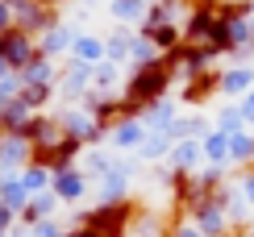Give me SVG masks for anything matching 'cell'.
<instances>
[{"mask_svg": "<svg viewBox=\"0 0 254 237\" xmlns=\"http://www.w3.org/2000/svg\"><path fill=\"white\" fill-rule=\"evenodd\" d=\"M125 221H129V204H104L100 212L88 217V229L96 237H121L125 233Z\"/></svg>", "mask_w": 254, "mask_h": 237, "instance_id": "1", "label": "cell"}, {"mask_svg": "<svg viewBox=\"0 0 254 237\" xmlns=\"http://www.w3.org/2000/svg\"><path fill=\"white\" fill-rule=\"evenodd\" d=\"M250 88H254V67H250V62H234L229 71L217 75V92H225L229 100H242Z\"/></svg>", "mask_w": 254, "mask_h": 237, "instance_id": "2", "label": "cell"}, {"mask_svg": "<svg viewBox=\"0 0 254 237\" xmlns=\"http://www.w3.org/2000/svg\"><path fill=\"white\" fill-rule=\"evenodd\" d=\"M29 59H34V50H29L25 29H4V34H0V62H8V67H25Z\"/></svg>", "mask_w": 254, "mask_h": 237, "instance_id": "3", "label": "cell"}, {"mask_svg": "<svg viewBox=\"0 0 254 237\" xmlns=\"http://www.w3.org/2000/svg\"><path fill=\"white\" fill-rule=\"evenodd\" d=\"M167 158H171L175 175H196L200 163H204V146H200V142H175Z\"/></svg>", "mask_w": 254, "mask_h": 237, "instance_id": "4", "label": "cell"}, {"mask_svg": "<svg viewBox=\"0 0 254 237\" xmlns=\"http://www.w3.org/2000/svg\"><path fill=\"white\" fill-rule=\"evenodd\" d=\"M229 163L234 167H254V133L242 129V133L229 137Z\"/></svg>", "mask_w": 254, "mask_h": 237, "instance_id": "5", "label": "cell"}, {"mask_svg": "<svg viewBox=\"0 0 254 237\" xmlns=\"http://www.w3.org/2000/svg\"><path fill=\"white\" fill-rule=\"evenodd\" d=\"M200 146H204V163L208 167H229V137L225 133H217V129H213Z\"/></svg>", "mask_w": 254, "mask_h": 237, "instance_id": "6", "label": "cell"}, {"mask_svg": "<svg viewBox=\"0 0 254 237\" xmlns=\"http://www.w3.org/2000/svg\"><path fill=\"white\" fill-rule=\"evenodd\" d=\"M59 196H67V200L83 196V179L75 175V171H63V175H59Z\"/></svg>", "mask_w": 254, "mask_h": 237, "instance_id": "7", "label": "cell"}, {"mask_svg": "<svg viewBox=\"0 0 254 237\" xmlns=\"http://www.w3.org/2000/svg\"><path fill=\"white\" fill-rule=\"evenodd\" d=\"M25 204V187L21 183H4V208H21Z\"/></svg>", "mask_w": 254, "mask_h": 237, "instance_id": "8", "label": "cell"}, {"mask_svg": "<svg viewBox=\"0 0 254 237\" xmlns=\"http://www.w3.org/2000/svg\"><path fill=\"white\" fill-rule=\"evenodd\" d=\"M238 109H242V121H246V129L254 133V88H250V92L238 100Z\"/></svg>", "mask_w": 254, "mask_h": 237, "instance_id": "9", "label": "cell"}, {"mask_svg": "<svg viewBox=\"0 0 254 237\" xmlns=\"http://www.w3.org/2000/svg\"><path fill=\"white\" fill-rule=\"evenodd\" d=\"M238 191H242V200H246V204H250V212H254V167L238 179Z\"/></svg>", "mask_w": 254, "mask_h": 237, "instance_id": "10", "label": "cell"}, {"mask_svg": "<svg viewBox=\"0 0 254 237\" xmlns=\"http://www.w3.org/2000/svg\"><path fill=\"white\" fill-rule=\"evenodd\" d=\"M113 13H117V17H137V13H142V0H117Z\"/></svg>", "mask_w": 254, "mask_h": 237, "instance_id": "11", "label": "cell"}, {"mask_svg": "<svg viewBox=\"0 0 254 237\" xmlns=\"http://www.w3.org/2000/svg\"><path fill=\"white\" fill-rule=\"evenodd\" d=\"M75 50H79V55L88 59V62H92V59H100V42H88V38H83V42H79Z\"/></svg>", "mask_w": 254, "mask_h": 237, "instance_id": "12", "label": "cell"}, {"mask_svg": "<svg viewBox=\"0 0 254 237\" xmlns=\"http://www.w3.org/2000/svg\"><path fill=\"white\" fill-rule=\"evenodd\" d=\"M38 237H59V233L50 229V225H42V229H38Z\"/></svg>", "mask_w": 254, "mask_h": 237, "instance_id": "13", "label": "cell"}, {"mask_svg": "<svg viewBox=\"0 0 254 237\" xmlns=\"http://www.w3.org/2000/svg\"><path fill=\"white\" fill-rule=\"evenodd\" d=\"M71 237H96V233H92V229H88V225H83V229H79V233H71Z\"/></svg>", "mask_w": 254, "mask_h": 237, "instance_id": "14", "label": "cell"}, {"mask_svg": "<svg viewBox=\"0 0 254 237\" xmlns=\"http://www.w3.org/2000/svg\"><path fill=\"white\" fill-rule=\"evenodd\" d=\"M234 237H254V229H238V233H234Z\"/></svg>", "mask_w": 254, "mask_h": 237, "instance_id": "15", "label": "cell"}, {"mask_svg": "<svg viewBox=\"0 0 254 237\" xmlns=\"http://www.w3.org/2000/svg\"><path fill=\"white\" fill-rule=\"evenodd\" d=\"M4 221H8V212H4V208H0V229H4Z\"/></svg>", "mask_w": 254, "mask_h": 237, "instance_id": "16", "label": "cell"}, {"mask_svg": "<svg viewBox=\"0 0 254 237\" xmlns=\"http://www.w3.org/2000/svg\"><path fill=\"white\" fill-rule=\"evenodd\" d=\"M4 92H8V88H0V100H4Z\"/></svg>", "mask_w": 254, "mask_h": 237, "instance_id": "17", "label": "cell"}, {"mask_svg": "<svg viewBox=\"0 0 254 237\" xmlns=\"http://www.w3.org/2000/svg\"><path fill=\"white\" fill-rule=\"evenodd\" d=\"M250 229H254V212H250Z\"/></svg>", "mask_w": 254, "mask_h": 237, "instance_id": "18", "label": "cell"}]
</instances>
